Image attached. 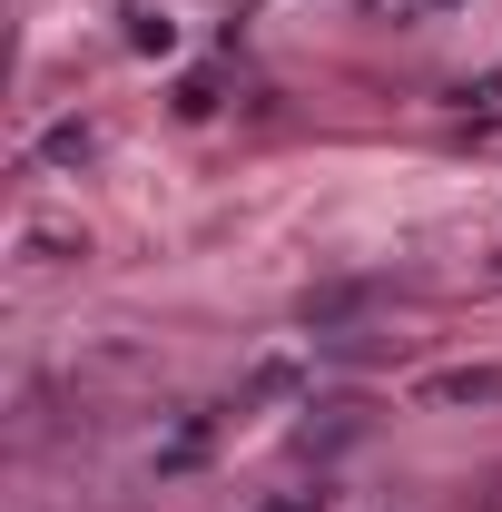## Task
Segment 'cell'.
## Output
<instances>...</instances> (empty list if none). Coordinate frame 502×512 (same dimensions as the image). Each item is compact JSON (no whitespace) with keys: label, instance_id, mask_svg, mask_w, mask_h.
I'll return each mask as SVG.
<instances>
[{"label":"cell","instance_id":"cell-2","mask_svg":"<svg viewBox=\"0 0 502 512\" xmlns=\"http://www.w3.org/2000/svg\"><path fill=\"white\" fill-rule=\"evenodd\" d=\"M69 256H79V227H50V217L20 227V276H50V266H69Z\"/></svg>","mask_w":502,"mask_h":512},{"label":"cell","instance_id":"cell-5","mask_svg":"<svg viewBox=\"0 0 502 512\" xmlns=\"http://www.w3.org/2000/svg\"><path fill=\"white\" fill-rule=\"evenodd\" d=\"M40 158H50V168H69V158H89V128L69 119V128H50V138H40Z\"/></svg>","mask_w":502,"mask_h":512},{"label":"cell","instance_id":"cell-1","mask_svg":"<svg viewBox=\"0 0 502 512\" xmlns=\"http://www.w3.org/2000/svg\"><path fill=\"white\" fill-rule=\"evenodd\" d=\"M414 404H443V414H483L502 404V365H443V375L414 384Z\"/></svg>","mask_w":502,"mask_h":512},{"label":"cell","instance_id":"cell-3","mask_svg":"<svg viewBox=\"0 0 502 512\" xmlns=\"http://www.w3.org/2000/svg\"><path fill=\"white\" fill-rule=\"evenodd\" d=\"M207 434H217V424H207V414H188V424H178V434L158 444V473H188L197 453H207Z\"/></svg>","mask_w":502,"mask_h":512},{"label":"cell","instance_id":"cell-4","mask_svg":"<svg viewBox=\"0 0 502 512\" xmlns=\"http://www.w3.org/2000/svg\"><path fill=\"white\" fill-rule=\"evenodd\" d=\"M128 40H138V50H158V60H168V50H178V20H168V10H128Z\"/></svg>","mask_w":502,"mask_h":512}]
</instances>
